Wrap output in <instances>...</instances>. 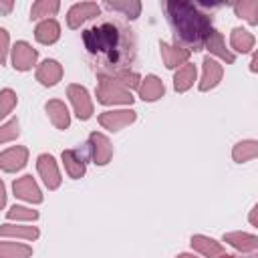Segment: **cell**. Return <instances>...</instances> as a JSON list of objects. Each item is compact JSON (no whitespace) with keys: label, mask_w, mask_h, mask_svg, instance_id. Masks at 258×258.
Wrapping results in <instances>:
<instances>
[{"label":"cell","mask_w":258,"mask_h":258,"mask_svg":"<svg viewBox=\"0 0 258 258\" xmlns=\"http://www.w3.org/2000/svg\"><path fill=\"white\" fill-rule=\"evenodd\" d=\"M83 44L91 56L97 58L99 75H113L127 71L135 58L137 40L131 28L121 22H101L83 30Z\"/></svg>","instance_id":"cell-1"},{"label":"cell","mask_w":258,"mask_h":258,"mask_svg":"<svg viewBox=\"0 0 258 258\" xmlns=\"http://www.w3.org/2000/svg\"><path fill=\"white\" fill-rule=\"evenodd\" d=\"M165 12H167L169 24L173 28L175 42L179 40L181 44H185L183 48H187L189 52L202 50L206 38L214 30L212 28V16L202 12L191 2H167Z\"/></svg>","instance_id":"cell-2"},{"label":"cell","mask_w":258,"mask_h":258,"mask_svg":"<svg viewBox=\"0 0 258 258\" xmlns=\"http://www.w3.org/2000/svg\"><path fill=\"white\" fill-rule=\"evenodd\" d=\"M133 95L129 89L119 85L109 75H99V87H97V101L101 105H131Z\"/></svg>","instance_id":"cell-3"},{"label":"cell","mask_w":258,"mask_h":258,"mask_svg":"<svg viewBox=\"0 0 258 258\" xmlns=\"http://www.w3.org/2000/svg\"><path fill=\"white\" fill-rule=\"evenodd\" d=\"M67 97L71 99L75 115L81 121H87V119L93 117V101L89 97V91L83 85H69L67 87Z\"/></svg>","instance_id":"cell-4"},{"label":"cell","mask_w":258,"mask_h":258,"mask_svg":"<svg viewBox=\"0 0 258 258\" xmlns=\"http://www.w3.org/2000/svg\"><path fill=\"white\" fill-rule=\"evenodd\" d=\"M137 119V113L133 109H117V111H103L99 115V123L101 127L109 129V131H121L123 127L131 125Z\"/></svg>","instance_id":"cell-5"},{"label":"cell","mask_w":258,"mask_h":258,"mask_svg":"<svg viewBox=\"0 0 258 258\" xmlns=\"http://www.w3.org/2000/svg\"><path fill=\"white\" fill-rule=\"evenodd\" d=\"M89 151L97 165H107L113 157V145H111L109 137L103 133H97V131H93L89 135Z\"/></svg>","instance_id":"cell-6"},{"label":"cell","mask_w":258,"mask_h":258,"mask_svg":"<svg viewBox=\"0 0 258 258\" xmlns=\"http://www.w3.org/2000/svg\"><path fill=\"white\" fill-rule=\"evenodd\" d=\"M36 169H38V173H40V177H42V181L48 189H56L60 185L62 177H60L58 165H56V161L50 153H40L36 157Z\"/></svg>","instance_id":"cell-7"},{"label":"cell","mask_w":258,"mask_h":258,"mask_svg":"<svg viewBox=\"0 0 258 258\" xmlns=\"http://www.w3.org/2000/svg\"><path fill=\"white\" fill-rule=\"evenodd\" d=\"M101 14V8L97 2H79V4H73L67 12V24L69 28H81L83 22L95 18Z\"/></svg>","instance_id":"cell-8"},{"label":"cell","mask_w":258,"mask_h":258,"mask_svg":"<svg viewBox=\"0 0 258 258\" xmlns=\"http://www.w3.org/2000/svg\"><path fill=\"white\" fill-rule=\"evenodd\" d=\"M36 58H38V52L36 48H32L28 42L24 40H18L14 46H12V67L16 71H30L34 64H36Z\"/></svg>","instance_id":"cell-9"},{"label":"cell","mask_w":258,"mask_h":258,"mask_svg":"<svg viewBox=\"0 0 258 258\" xmlns=\"http://www.w3.org/2000/svg\"><path fill=\"white\" fill-rule=\"evenodd\" d=\"M12 191H14L16 198H20V200H24L28 204H40L42 202V191L36 185V181H34L32 175H22V177L14 179Z\"/></svg>","instance_id":"cell-10"},{"label":"cell","mask_w":258,"mask_h":258,"mask_svg":"<svg viewBox=\"0 0 258 258\" xmlns=\"http://www.w3.org/2000/svg\"><path fill=\"white\" fill-rule=\"evenodd\" d=\"M26 161H28V149L22 147V145L10 147V149L0 153V169L6 171V173L20 171L26 165Z\"/></svg>","instance_id":"cell-11"},{"label":"cell","mask_w":258,"mask_h":258,"mask_svg":"<svg viewBox=\"0 0 258 258\" xmlns=\"http://www.w3.org/2000/svg\"><path fill=\"white\" fill-rule=\"evenodd\" d=\"M62 79V67L54 58H46L36 69V81L44 87H54Z\"/></svg>","instance_id":"cell-12"},{"label":"cell","mask_w":258,"mask_h":258,"mask_svg":"<svg viewBox=\"0 0 258 258\" xmlns=\"http://www.w3.org/2000/svg\"><path fill=\"white\" fill-rule=\"evenodd\" d=\"M202 67H204V73H202V81H200V91H210V89H214L220 81H222V75H224V69H222V64L216 60V58H212V56H206L204 58V62H202Z\"/></svg>","instance_id":"cell-13"},{"label":"cell","mask_w":258,"mask_h":258,"mask_svg":"<svg viewBox=\"0 0 258 258\" xmlns=\"http://www.w3.org/2000/svg\"><path fill=\"white\" fill-rule=\"evenodd\" d=\"M159 48H161V58H163V64L167 69H175L179 64H185L189 60V50L179 46V44H167V42H159Z\"/></svg>","instance_id":"cell-14"},{"label":"cell","mask_w":258,"mask_h":258,"mask_svg":"<svg viewBox=\"0 0 258 258\" xmlns=\"http://www.w3.org/2000/svg\"><path fill=\"white\" fill-rule=\"evenodd\" d=\"M137 91H139V97H141L143 101L151 103V101H157V99L163 97L165 87H163V81H161L159 77H155V75H147L145 79H141Z\"/></svg>","instance_id":"cell-15"},{"label":"cell","mask_w":258,"mask_h":258,"mask_svg":"<svg viewBox=\"0 0 258 258\" xmlns=\"http://www.w3.org/2000/svg\"><path fill=\"white\" fill-rule=\"evenodd\" d=\"M189 244H191V248H194L196 252H200L204 258H218V256L224 254V246H222L220 242H216L214 238H210V236L196 234V236H191Z\"/></svg>","instance_id":"cell-16"},{"label":"cell","mask_w":258,"mask_h":258,"mask_svg":"<svg viewBox=\"0 0 258 258\" xmlns=\"http://www.w3.org/2000/svg\"><path fill=\"white\" fill-rule=\"evenodd\" d=\"M62 163H64V169H67L69 177H73V179L83 177L85 171H87L85 157L79 149H64L62 151Z\"/></svg>","instance_id":"cell-17"},{"label":"cell","mask_w":258,"mask_h":258,"mask_svg":"<svg viewBox=\"0 0 258 258\" xmlns=\"http://www.w3.org/2000/svg\"><path fill=\"white\" fill-rule=\"evenodd\" d=\"M224 242L240 252H250V254L256 252V248H258V238L254 234H246V232H226Z\"/></svg>","instance_id":"cell-18"},{"label":"cell","mask_w":258,"mask_h":258,"mask_svg":"<svg viewBox=\"0 0 258 258\" xmlns=\"http://www.w3.org/2000/svg\"><path fill=\"white\" fill-rule=\"evenodd\" d=\"M204 46L210 50V54H216V56H220V58H222V60H226L228 64H232V62L236 60L234 52H230V50L226 48V42H224V36H222V32H218L216 28L210 32V36L206 38Z\"/></svg>","instance_id":"cell-19"},{"label":"cell","mask_w":258,"mask_h":258,"mask_svg":"<svg viewBox=\"0 0 258 258\" xmlns=\"http://www.w3.org/2000/svg\"><path fill=\"white\" fill-rule=\"evenodd\" d=\"M44 109H46V113H48V117H50V121H52V125L56 129H67L71 125V113H69V109H67V105L62 101L50 99L44 105Z\"/></svg>","instance_id":"cell-20"},{"label":"cell","mask_w":258,"mask_h":258,"mask_svg":"<svg viewBox=\"0 0 258 258\" xmlns=\"http://www.w3.org/2000/svg\"><path fill=\"white\" fill-rule=\"evenodd\" d=\"M58 36H60V26L54 18H44L34 28V38L40 44H52V42L58 40Z\"/></svg>","instance_id":"cell-21"},{"label":"cell","mask_w":258,"mask_h":258,"mask_svg":"<svg viewBox=\"0 0 258 258\" xmlns=\"http://www.w3.org/2000/svg\"><path fill=\"white\" fill-rule=\"evenodd\" d=\"M196 75H198L196 64H189V62L181 64V67L177 69V73L173 75V89H175L177 93H185V91L194 85Z\"/></svg>","instance_id":"cell-22"},{"label":"cell","mask_w":258,"mask_h":258,"mask_svg":"<svg viewBox=\"0 0 258 258\" xmlns=\"http://www.w3.org/2000/svg\"><path fill=\"white\" fill-rule=\"evenodd\" d=\"M254 34L252 32H248L246 28H240V26H236V28H232V34H230V44H232V48L236 50V52H250L252 48H254Z\"/></svg>","instance_id":"cell-23"},{"label":"cell","mask_w":258,"mask_h":258,"mask_svg":"<svg viewBox=\"0 0 258 258\" xmlns=\"http://www.w3.org/2000/svg\"><path fill=\"white\" fill-rule=\"evenodd\" d=\"M0 236L4 238H24V240H36L40 236L36 226H16V224H2Z\"/></svg>","instance_id":"cell-24"},{"label":"cell","mask_w":258,"mask_h":258,"mask_svg":"<svg viewBox=\"0 0 258 258\" xmlns=\"http://www.w3.org/2000/svg\"><path fill=\"white\" fill-rule=\"evenodd\" d=\"M258 155V143L254 139H244V141H238L232 149V159L236 163H246L250 159H254Z\"/></svg>","instance_id":"cell-25"},{"label":"cell","mask_w":258,"mask_h":258,"mask_svg":"<svg viewBox=\"0 0 258 258\" xmlns=\"http://www.w3.org/2000/svg\"><path fill=\"white\" fill-rule=\"evenodd\" d=\"M105 8L109 10H115V12H123V16L127 18H137L139 12H141V2L139 0H119V2H111L107 0L105 2Z\"/></svg>","instance_id":"cell-26"},{"label":"cell","mask_w":258,"mask_h":258,"mask_svg":"<svg viewBox=\"0 0 258 258\" xmlns=\"http://www.w3.org/2000/svg\"><path fill=\"white\" fill-rule=\"evenodd\" d=\"M32 248L20 242H0V258H30Z\"/></svg>","instance_id":"cell-27"},{"label":"cell","mask_w":258,"mask_h":258,"mask_svg":"<svg viewBox=\"0 0 258 258\" xmlns=\"http://www.w3.org/2000/svg\"><path fill=\"white\" fill-rule=\"evenodd\" d=\"M234 10L240 18H244L248 24L256 26L258 24V2L256 0H246V2H238L234 4Z\"/></svg>","instance_id":"cell-28"},{"label":"cell","mask_w":258,"mask_h":258,"mask_svg":"<svg viewBox=\"0 0 258 258\" xmlns=\"http://www.w3.org/2000/svg\"><path fill=\"white\" fill-rule=\"evenodd\" d=\"M60 4L56 0H36L30 8V18L36 20V18H42V16H54L58 12Z\"/></svg>","instance_id":"cell-29"},{"label":"cell","mask_w":258,"mask_h":258,"mask_svg":"<svg viewBox=\"0 0 258 258\" xmlns=\"http://www.w3.org/2000/svg\"><path fill=\"white\" fill-rule=\"evenodd\" d=\"M6 218L8 220H16V222H34L38 220V212L32 210V208H26V206H12L8 212H6Z\"/></svg>","instance_id":"cell-30"},{"label":"cell","mask_w":258,"mask_h":258,"mask_svg":"<svg viewBox=\"0 0 258 258\" xmlns=\"http://www.w3.org/2000/svg\"><path fill=\"white\" fill-rule=\"evenodd\" d=\"M109 77H113L119 85H123L125 89H137L139 87V83H141V77L135 73V71H117V73H113V75H109Z\"/></svg>","instance_id":"cell-31"},{"label":"cell","mask_w":258,"mask_h":258,"mask_svg":"<svg viewBox=\"0 0 258 258\" xmlns=\"http://www.w3.org/2000/svg\"><path fill=\"white\" fill-rule=\"evenodd\" d=\"M18 135H20V123H18L16 117H12V119H8L4 125H0V143L14 141Z\"/></svg>","instance_id":"cell-32"},{"label":"cell","mask_w":258,"mask_h":258,"mask_svg":"<svg viewBox=\"0 0 258 258\" xmlns=\"http://www.w3.org/2000/svg\"><path fill=\"white\" fill-rule=\"evenodd\" d=\"M16 103H18L16 93L12 89H2L0 91V119L6 117V115H10L12 109L16 107Z\"/></svg>","instance_id":"cell-33"},{"label":"cell","mask_w":258,"mask_h":258,"mask_svg":"<svg viewBox=\"0 0 258 258\" xmlns=\"http://www.w3.org/2000/svg\"><path fill=\"white\" fill-rule=\"evenodd\" d=\"M8 44H10V36L6 28H0V64H6V56H8Z\"/></svg>","instance_id":"cell-34"},{"label":"cell","mask_w":258,"mask_h":258,"mask_svg":"<svg viewBox=\"0 0 258 258\" xmlns=\"http://www.w3.org/2000/svg\"><path fill=\"white\" fill-rule=\"evenodd\" d=\"M6 206V187H4V181L0 179V210Z\"/></svg>","instance_id":"cell-35"},{"label":"cell","mask_w":258,"mask_h":258,"mask_svg":"<svg viewBox=\"0 0 258 258\" xmlns=\"http://www.w3.org/2000/svg\"><path fill=\"white\" fill-rule=\"evenodd\" d=\"M12 8H14V2H0V12L2 14H8Z\"/></svg>","instance_id":"cell-36"},{"label":"cell","mask_w":258,"mask_h":258,"mask_svg":"<svg viewBox=\"0 0 258 258\" xmlns=\"http://www.w3.org/2000/svg\"><path fill=\"white\" fill-rule=\"evenodd\" d=\"M250 71H252V73H256V71H258V56H256V54H254V56H252V60H250Z\"/></svg>","instance_id":"cell-37"},{"label":"cell","mask_w":258,"mask_h":258,"mask_svg":"<svg viewBox=\"0 0 258 258\" xmlns=\"http://www.w3.org/2000/svg\"><path fill=\"white\" fill-rule=\"evenodd\" d=\"M256 212H258V206H254L252 212H250V224L252 226H256Z\"/></svg>","instance_id":"cell-38"},{"label":"cell","mask_w":258,"mask_h":258,"mask_svg":"<svg viewBox=\"0 0 258 258\" xmlns=\"http://www.w3.org/2000/svg\"><path fill=\"white\" fill-rule=\"evenodd\" d=\"M175 258H198V256H194V254H187V252H181V254H177Z\"/></svg>","instance_id":"cell-39"},{"label":"cell","mask_w":258,"mask_h":258,"mask_svg":"<svg viewBox=\"0 0 258 258\" xmlns=\"http://www.w3.org/2000/svg\"><path fill=\"white\" fill-rule=\"evenodd\" d=\"M218 258H236V256H232V254H226V252H224V254H222V256H218Z\"/></svg>","instance_id":"cell-40"},{"label":"cell","mask_w":258,"mask_h":258,"mask_svg":"<svg viewBox=\"0 0 258 258\" xmlns=\"http://www.w3.org/2000/svg\"><path fill=\"white\" fill-rule=\"evenodd\" d=\"M250 258H256V256H250Z\"/></svg>","instance_id":"cell-41"}]
</instances>
